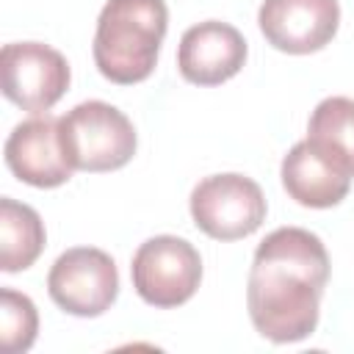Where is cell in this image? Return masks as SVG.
I'll return each mask as SVG.
<instances>
[{
    "label": "cell",
    "instance_id": "5b68a950",
    "mask_svg": "<svg viewBox=\"0 0 354 354\" xmlns=\"http://www.w3.org/2000/svg\"><path fill=\"white\" fill-rule=\"evenodd\" d=\"M191 218L216 241H238L266 221V196L252 177L210 174L191 191Z\"/></svg>",
    "mask_w": 354,
    "mask_h": 354
},
{
    "label": "cell",
    "instance_id": "52a82bcc",
    "mask_svg": "<svg viewBox=\"0 0 354 354\" xmlns=\"http://www.w3.org/2000/svg\"><path fill=\"white\" fill-rule=\"evenodd\" d=\"M3 94L30 113H47L69 88L66 58L41 41H11L0 50Z\"/></svg>",
    "mask_w": 354,
    "mask_h": 354
},
{
    "label": "cell",
    "instance_id": "4fadbf2b",
    "mask_svg": "<svg viewBox=\"0 0 354 354\" xmlns=\"http://www.w3.org/2000/svg\"><path fill=\"white\" fill-rule=\"evenodd\" d=\"M307 141L354 177V100L351 97L321 100L310 116Z\"/></svg>",
    "mask_w": 354,
    "mask_h": 354
},
{
    "label": "cell",
    "instance_id": "7c38bea8",
    "mask_svg": "<svg viewBox=\"0 0 354 354\" xmlns=\"http://www.w3.org/2000/svg\"><path fill=\"white\" fill-rule=\"evenodd\" d=\"M44 224L30 205L11 196L0 199V268L14 274L36 263L44 249Z\"/></svg>",
    "mask_w": 354,
    "mask_h": 354
},
{
    "label": "cell",
    "instance_id": "7a4b0ae2",
    "mask_svg": "<svg viewBox=\"0 0 354 354\" xmlns=\"http://www.w3.org/2000/svg\"><path fill=\"white\" fill-rule=\"evenodd\" d=\"M166 25L163 0H108L97 17L91 47L100 75L119 86L147 80L158 64Z\"/></svg>",
    "mask_w": 354,
    "mask_h": 354
},
{
    "label": "cell",
    "instance_id": "3957f363",
    "mask_svg": "<svg viewBox=\"0 0 354 354\" xmlns=\"http://www.w3.org/2000/svg\"><path fill=\"white\" fill-rule=\"evenodd\" d=\"M61 141L72 169L113 171L136 155L133 122L102 100L75 105L61 116Z\"/></svg>",
    "mask_w": 354,
    "mask_h": 354
},
{
    "label": "cell",
    "instance_id": "8fae6325",
    "mask_svg": "<svg viewBox=\"0 0 354 354\" xmlns=\"http://www.w3.org/2000/svg\"><path fill=\"white\" fill-rule=\"evenodd\" d=\"M282 185L290 199L304 207H335L346 199L351 188V174L326 158L318 147L307 138L293 144L290 152L282 158Z\"/></svg>",
    "mask_w": 354,
    "mask_h": 354
},
{
    "label": "cell",
    "instance_id": "6da1fadb",
    "mask_svg": "<svg viewBox=\"0 0 354 354\" xmlns=\"http://www.w3.org/2000/svg\"><path fill=\"white\" fill-rule=\"evenodd\" d=\"M329 279V254L321 238L301 227H279L257 246L246 307L254 329L271 343H296L315 332Z\"/></svg>",
    "mask_w": 354,
    "mask_h": 354
},
{
    "label": "cell",
    "instance_id": "9c48e42d",
    "mask_svg": "<svg viewBox=\"0 0 354 354\" xmlns=\"http://www.w3.org/2000/svg\"><path fill=\"white\" fill-rule=\"evenodd\" d=\"M6 163L17 180L36 188H55L72 177V163L61 141V119L36 113L19 122L6 141Z\"/></svg>",
    "mask_w": 354,
    "mask_h": 354
},
{
    "label": "cell",
    "instance_id": "ba28073f",
    "mask_svg": "<svg viewBox=\"0 0 354 354\" xmlns=\"http://www.w3.org/2000/svg\"><path fill=\"white\" fill-rule=\"evenodd\" d=\"M257 25L271 47L307 55L332 41L340 25V6L337 0H263Z\"/></svg>",
    "mask_w": 354,
    "mask_h": 354
},
{
    "label": "cell",
    "instance_id": "5bb4252c",
    "mask_svg": "<svg viewBox=\"0 0 354 354\" xmlns=\"http://www.w3.org/2000/svg\"><path fill=\"white\" fill-rule=\"evenodd\" d=\"M39 332V315L25 293L11 288L0 290V348L6 354H22L33 346Z\"/></svg>",
    "mask_w": 354,
    "mask_h": 354
},
{
    "label": "cell",
    "instance_id": "277c9868",
    "mask_svg": "<svg viewBox=\"0 0 354 354\" xmlns=\"http://www.w3.org/2000/svg\"><path fill=\"white\" fill-rule=\"evenodd\" d=\"M136 293L152 307H180L185 304L202 279L199 252L177 235H155L144 241L130 266Z\"/></svg>",
    "mask_w": 354,
    "mask_h": 354
},
{
    "label": "cell",
    "instance_id": "8992f818",
    "mask_svg": "<svg viewBox=\"0 0 354 354\" xmlns=\"http://www.w3.org/2000/svg\"><path fill=\"white\" fill-rule=\"evenodd\" d=\"M47 290L64 313L97 318L116 301L119 271L108 252L97 246H75L53 263Z\"/></svg>",
    "mask_w": 354,
    "mask_h": 354
},
{
    "label": "cell",
    "instance_id": "30bf717a",
    "mask_svg": "<svg viewBox=\"0 0 354 354\" xmlns=\"http://www.w3.org/2000/svg\"><path fill=\"white\" fill-rule=\"evenodd\" d=\"M246 61V41L230 22L207 19L191 25L177 47V69L188 83L218 86L241 72Z\"/></svg>",
    "mask_w": 354,
    "mask_h": 354
}]
</instances>
